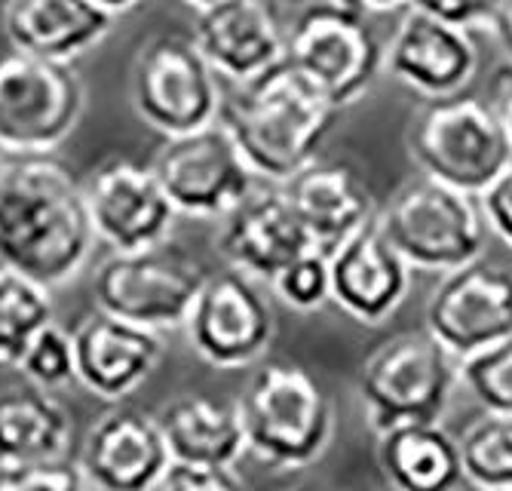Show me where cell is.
Masks as SVG:
<instances>
[{
  "label": "cell",
  "mask_w": 512,
  "mask_h": 491,
  "mask_svg": "<svg viewBox=\"0 0 512 491\" xmlns=\"http://www.w3.org/2000/svg\"><path fill=\"white\" fill-rule=\"evenodd\" d=\"M96 243L83 182L59 160L0 157V271L53 292L86 271Z\"/></svg>",
  "instance_id": "6da1fadb"
},
{
  "label": "cell",
  "mask_w": 512,
  "mask_h": 491,
  "mask_svg": "<svg viewBox=\"0 0 512 491\" xmlns=\"http://www.w3.org/2000/svg\"><path fill=\"white\" fill-rule=\"evenodd\" d=\"M338 108L286 56L224 96L218 123L234 136L252 172L267 185H286L319 151Z\"/></svg>",
  "instance_id": "7a4b0ae2"
},
{
  "label": "cell",
  "mask_w": 512,
  "mask_h": 491,
  "mask_svg": "<svg viewBox=\"0 0 512 491\" xmlns=\"http://www.w3.org/2000/svg\"><path fill=\"white\" fill-rule=\"evenodd\" d=\"M249 452L276 470H304L335 433L332 399L295 363H264L237 396Z\"/></svg>",
  "instance_id": "3957f363"
},
{
  "label": "cell",
  "mask_w": 512,
  "mask_h": 491,
  "mask_svg": "<svg viewBox=\"0 0 512 491\" xmlns=\"http://www.w3.org/2000/svg\"><path fill=\"white\" fill-rule=\"evenodd\" d=\"M460 384V360L430 332H399L368 356L356 393L375 433L442 421Z\"/></svg>",
  "instance_id": "277c9868"
},
{
  "label": "cell",
  "mask_w": 512,
  "mask_h": 491,
  "mask_svg": "<svg viewBox=\"0 0 512 491\" xmlns=\"http://www.w3.org/2000/svg\"><path fill=\"white\" fill-rule=\"evenodd\" d=\"M408 157L424 178L479 197L512 163V142L488 99L460 93L427 102L414 117Z\"/></svg>",
  "instance_id": "5b68a950"
},
{
  "label": "cell",
  "mask_w": 512,
  "mask_h": 491,
  "mask_svg": "<svg viewBox=\"0 0 512 491\" xmlns=\"http://www.w3.org/2000/svg\"><path fill=\"white\" fill-rule=\"evenodd\" d=\"M378 225L411 271H457L482 258L488 243L479 200L424 175L408 182L384 209H378Z\"/></svg>",
  "instance_id": "8992f818"
},
{
  "label": "cell",
  "mask_w": 512,
  "mask_h": 491,
  "mask_svg": "<svg viewBox=\"0 0 512 491\" xmlns=\"http://www.w3.org/2000/svg\"><path fill=\"white\" fill-rule=\"evenodd\" d=\"M129 102L145 126L163 139H178L218 123L224 93L191 37L157 34L135 50Z\"/></svg>",
  "instance_id": "52a82bcc"
},
{
  "label": "cell",
  "mask_w": 512,
  "mask_h": 491,
  "mask_svg": "<svg viewBox=\"0 0 512 491\" xmlns=\"http://www.w3.org/2000/svg\"><path fill=\"white\" fill-rule=\"evenodd\" d=\"M86 111V83L74 65L13 53L0 62V151L53 154Z\"/></svg>",
  "instance_id": "ba28073f"
},
{
  "label": "cell",
  "mask_w": 512,
  "mask_h": 491,
  "mask_svg": "<svg viewBox=\"0 0 512 491\" xmlns=\"http://www.w3.org/2000/svg\"><path fill=\"white\" fill-rule=\"evenodd\" d=\"M206 271L169 243L145 252H111L92 277L99 310L154 332L184 329Z\"/></svg>",
  "instance_id": "9c48e42d"
},
{
  "label": "cell",
  "mask_w": 512,
  "mask_h": 491,
  "mask_svg": "<svg viewBox=\"0 0 512 491\" xmlns=\"http://www.w3.org/2000/svg\"><path fill=\"white\" fill-rule=\"evenodd\" d=\"M286 56L325 99L344 111L356 105L384 71V40L365 13L319 0L295 19Z\"/></svg>",
  "instance_id": "30bf717a"
},
{
  "label": "cell",
  "mask_w": 512,
  "mask_h": 491,
  "mask_svg": "<svg viewBox=\"0 0 512 491\" xmlns=\"http://www.w3.org/2000/svg\"><path fill=\"white\" fill-rule=\"evenodd\" d=\"M151 169L175 212L200 221H221L258 185V175L221 123L166 139Z\"/></svg>",
  "instance_id": "8fae6325"
},
{
  "label": "cell",
  "mask_w": 512,
  "mask_h": 491,
  "mask_svg": "<svg viewBox=\"0 0 512 491\" xmlns=\"http://www.w3.org/2000/svg\"><path fill=\"white\" fill-rule=\"evenodd\" d=\"M184 335L200 360L215 369H246L264 360L276 335V314L261 280L237 267L206 274Z\"/></svg>",
  "instance_id": "7c38bea8"
},
{
  "label": "cell",
  "mask_w": 512,
  "mask_h": 491,
  "mask_svg": "<svg viewBox=\"0 0 512 491\" xmlns=\"http://www.w3.org/2000/svg\"><path fill=\"white\" fill-rule=\"evenodd\" d=\"M86 212L96 240L111 252H145L166 246L178 212L151 166L108 160L83 182Z\"/></svg>",
  "instance_id": "4fadbf2b"
},
{
  "label": "cell",
  "mask_w": 512,
  "mask_h": 491,
  "mask_svg": "<svg viewBox=\"0 0 512 491\" xmlns=\"http://www.w3.org/2000/svg\"><path fill=\"white\" fill-rule=\"evenodd\" d=\"M424 320L457 360L512 338V271L476 258L442 274Z\"/></svg>",
  "instance_id": "5bb4252c"
},
{
  "label": "cell",
  "mask_w": 512,
  "mask_h": 491,
  "mask_svg": "<svg viewBox=\"0 0 512 491\" xmlns=\"http://www.w3.org/2000/svg\"><path fill=\"white\" fill-rule=\"evenodd\" d=\"M384 71L424 102L460 96L479 74V47L470 31L405 7L384 43Z\"/></svg>",
  "instance_id": "9a60e30c"
},
{
  "label": "cell",
  "mask_w": 512,
  "mask_h": 491,
  "mask_svg": "<svg viewBox=\"0 0 512 491\" xmlns=\"http://www.w3.org/2000/svg\"><path fill=\"white\" fill-rule=\"evenodd\" d=\"M77 467L92 491H157L172 455L157 415L108 409L86 430Z\"/></svg>",
  "instance_id": "2e32d148"
},
{
  "label": "cell",
  "mask_w": 512,
  "mask_h": 491,
  "mask_svg": "<svg viewBox=\"0 0 512 491\" xmlns=\"http://www.w3.org/2000/svg\"><path fill=\"white\" fill-rule=\"evenodd\" d=\"M74 381L105 403H120L145 387L163 363V335L120 320L108 310H92L74 329Z\"/></svg>",
  "instance_id": "e0dca14e"
},
{
  "label": "cell",
  "mask_w": 512,
  "mask_h": 491,
  "mask_svg": "<svg viewBox=\"0 0 512 491\" xmlns=\"http://www.w3.org/2000/svg\"><path fill=\"white\" fill-rule=\"evenodd\" d=\"M313 240L283 185L255 188L234 212L221 218L218 252L227 267L273 283L279 271L313 252Z\"/></svg>",
  "instance_id": "ac0fdd59"
},
{
  "label": "cell",
  "mask_w": 512,
  "mask_h": 491,
  "mask_svg": "<svg viewBox=\"0 0 512 491\" xmlns=\"http://www.w3.org/2000/svg\"><path fill=\"white\" fill-rule=\"evenodd\" d=\"M191 40L218 77L252 80L286 59L289 34L276 19L270 0H215L194 10Z\"/></svg>",
  "instance_id": "d6986e66"
},
{
  "label": "cell",
  "mask_w": 512,
  "mask_h": 491,
  "mask_svg": "<svg viewBox=\"0 0 512 491\" xmlns=\"http://www.w3.org/2000/svg\"><path fill=\"white\" fill-rule=\"evenodd\" d=\"M332 301L362 326L390 320L411 289V267L390 246L378 218L341 243L332 255Z\"/></svg>",
  "instance_id": "ffe728a7"
},
{
  "label": "cell",
  "mask_w": 512,
  "mask_h": 491,
  "mask_svg": "<svg viewBox=\"0 0 512 491\" xmlns=\"http://www.w3.org/2000/svg\"><path fill=\"white\" fill-rule=\"evenodd\" d=\"M117 16L96 0H7L4 34L13 53L74 65L114 31Z\"/></svg>",
  "instance_id": "44dd1931"
},
{
  "label": "cell",
  "mask_w": 512,
  "mask_h": 491,
  "mask_svg": "<svg viewBox=\"0 0 512 491\" xmlns=\"http://www.w3.org/2000/svg\"><path fill=\"white\" fill-rule=\"evenodd\" d=\"M292 206L298 209L313 246L332 255L353 234L378 218V203L365 178L347 163L313 160L283 185Z\"/></svg>",
  "instance_id": "7402d4cb"
},
{
  "label": "cell",
  "mask_w": 512,
  "mask_h": 491,
  "mask_svg": "<svg viewBox=\"0 0 512 491\" xmlns=\"http://www.w3.org/2000/svg\"><path fill=\"white\" fill-rule=\"evenodd\" d=\"M157 421L172 464L234 467L249 452L237 399L224 403L203 393L178 396L157 412Z\"/></svg>",
  "instance_id": "603a6c76"
},
{
  "label": "cell",
  "mask_w": 512,
  "mask_h": 491,
  "mask_svg": "<svg viewBox=\"0 0 512 491\" xmlns=\"http://www.w3.org/2000/svg\"><path fill=\"white\" fill-rule=\"evenodd\" d=\"M378 464L393 491H460V442L442 421L399 424L378 433Z\"/></svg>",
  "instance_id": "cb8c5ba5"
},
{
  "label": "cell",
  "mask_w": 512,
  "mask_h": 491,
  "mask_svg": "<svg viewBox=\"0 0 512 491\" xmlns=\"http://www.w3.org/2000/svg\"><path fill=\"white\" fill-rule=\"evenodd\" d=\"M74 421L68 409L37 384L0 390V464H40L68 458Z\"/></svg>",
  "instance_id": "d4e9b609"
},
{
  "label": "cell",
  "mask_w": 512,
  "mask_h": 491,
  "mask_svg": "<svg viewBox=\"0 0 512 491\" xmlns=\"http://www.w3.org/2000/svg\"><path fill=\"white\" fill-rule=\"evenodd\" d=\"M56 320L53 292L0 271V369H16L31 338Z\"/></svg>",
  "instance_id": "484cf974"
},
{
  "label": "cell",
  "mask_w": 512,
  "mask_h": 491,
  "mask_svg": "<svg viewBox=\"0 0 512 491\" xmlns=\"http://www.w3.org/2000/svg\"><path fill=\"white\" fill-rule=\"evenodd\" d=\"M457 442L470 488L512 491V415L485 412Z\"/></svg>",
  "instance_id": "4316f807"
},
{
  "label": "cell",
  "mask_w": 512,
  "mask_h": 491,
  "mask_svg": "<svg viewBox=\"0 0 512 491\" xmlns=\"http://www.w3.org/2000/svg\"><path fill=\"white\" fill-rule=\"evenodd\" d=\"M460 384L485 412L512 415V338L460 360Z\"/></svg>",
  "instance_id": "83f0119b"
},
{
  "label": "cell",
  "mask_w": 512,
  "mask_h": 491,
  "mask_svg": "<svg viewBox=\"0 0 512 491\" xmlns=\"http://www.w3.org/2000/svg\"><path fill=\"white\" fill-rule=\"evenodd\" d=\"M25 381L43 387V390H62L74 381V341L71 332L62 329L56 320L43 326L31 344L25 347L22 360L16 366Z\"/></svg>",
  "instance_id": "f1b7e54d"
},
{
  "label": "cell",
  "mask_w": 512,
  "mask_h": 491,
  "mask_svg": "<svg viewBox=\"0 0 512 491\" xmlns=\"http://www.w3.org/2000/svg\"><path fill=\"white\" fill-rule=\"evenodd\" d=\"M276 298L298 314H313L332 301V264L329 255L313 249L279 271L270 283Z\"/></svg>",
  "instance_id": "f546056e"
},
{
  "label": "cell",
  "mask_w": 512,
  "mask_h": 491,
  "mask_svg": "<svg viewBox=\"0 0 512 491\" xmlns=\"http://www.w3.org/2000/svg\"><path fill=\"white\" fill-rule=\"evenodd\" d=\"M0 491H92L77 461L0 464Z\"/></svg>",
  "instance_id": "4dcf8cb0"
},
{
  "label": "cell",
  "mask_w": 512,
  "mask_h": 491,
  "mask_svg": "<svg viewBox=\"0 0 512 491\" xmlns=\"http://www.w3.org/2000/svg\"><path fill=\"white\" fill-rule=\"evenodd\" d=\"M157 491H246L234 467H194L172 464Z\"/></svg>",
  "instance_id": "1f68e13d"
},
{
  "label": "cell",
  "mask_w": 512,
  "mask_h": 491,
  "mask_svg": "<svg viewBox=\"0 0 512 491\" xmlns=\"http://www.w3.org/2000/svg\"><path fill=\"white\" fill-rule=\"evenodd\" d=\"M479 209L488 225V234L512 249V163L479 194Z\"/></svg>",
  "instance_id": "d6a6232c"
},
{
  "label": "cell",
  "mask_w": 512,
  "mask_h": 491,
  "mask_svg": "<svg viewBox=\"0 0 512 491\" xmlns=\"http://www.w3.org/2000/svg\"><path fill=\"white\" fill-rule=\"evenodd\" d=\"M408 7L463 31L491 25V0H411Z\"/></svg>",
  "instance_id": "836d02e7"
},
{
  "label": "cell",
  "mask_w": 512,
  "mask_h": 491,
  "mask_svg": "<svg viewBox=\"0 0 512 491\" xmlns=\"http://www.w3.org/2000/svg\"><path fill=\"white\" fill-rule=\"evenodd\" d=\"M488 102L494 108V114L500 117L506 136L512 142V59L506 65H500L494 74H491V93H488Z\"/></svg>",
  "instance_id": "e575fe53"
},
{
  "label": "cell",
  "mask_w": 512,
  "mask_h": 491,
  "mask_svg": "<svg viewBox=\"0 0 512 491\" xmlns=\"http://www.w3.org/2000/svg\"><path fill=\"white\" fill-rule=\"evenodd\" d=\"M500 47L512 56V0H491V25Z\"/></svg>",
  "instance_id": "d590c367"
},
{
  "label": "cell",
  "mask_w": 512,
  "mask_h": 491,
  "mask_svg": "<svg viewBox=\"0 0 512 491\" xmlns=\"http://www.w3.org/2000/svg\"><path fill=\"white\" fill-rule=\"evenodd\" d=\"M325 4H335V7H347V10H356V13H365V16H375V13L402 10V7L411 4V0H325Z\"/></svg>",
  "instance_id": "8d00e7d4"
},
{
  "label": "cell",
  "mask_w": 512,
  "mask_h": 491,
  "mask_svg": "<svg viewBox=\"0 0 512 491\" xmlns=\"http://www.w3.org/2000/svg\"><path fill=\"white\" fill-rule=\"evenodd\" d=\"M96 4L102 7V10H108L111 16H126L129 10H135L138 4H145V0H96Z\"/></svg>",
  "instance_id": "74e56055"
},
{
  "label": "cell",
  "mask_w": 512,
  "mask_h": 491,
  "mask_svg": "<svg viewBox=\"0 0 512 491\" xmlns=\"http://www.w3.org/2000/svg\"><path fill=\"white\" fill-rule=\"evenodd\" d=\"M181 4H188L191 10H203V7L215 4V0H181Z\"/></svg>",
  "instance_id": "f35d334b"
},
{
  "label": "cell",
  "mask_w": 512,
  "mask_h": 491,
  "mask_svg": "<svg viewBox=\"0 0 512 491\" xmlns=\"http://www.w3.org/2000/svg\"><path fill=\"white\" fill-rule=\"evenodd\" d=\"M304 491H316V488H304Z\"/></svg>",
  "instance_id": "ab89813d"
},
{
  "label": "cell",
  "mask_w": 512,
  "mask_h": 491,
  "mask_svg": "<svg viewBox=\"0 0 512 491\" xmlns=\"http://www.w3.org/2000/svg\"><path fill=\"white\" fill-rule=\"evenodd\" d=\"M387 491H393V488H387Z\"/></svg>",
  "instance_id": "60d3db41"
},
{
  "label": "cell",
  "mask_w": 512,
  "mask_h": 491,
  "mask_svg": "<svg viewBox=\"0 0 512 491\" xmlns=\"http://www.w3.org/2000/svg\"><path fill=\"white\" fill-rule=\"evenodd\" d=\"M473 491H479V488H473Z\"/></svg>",
  "instance_id": "b9f144b4"
}]
</instances>
